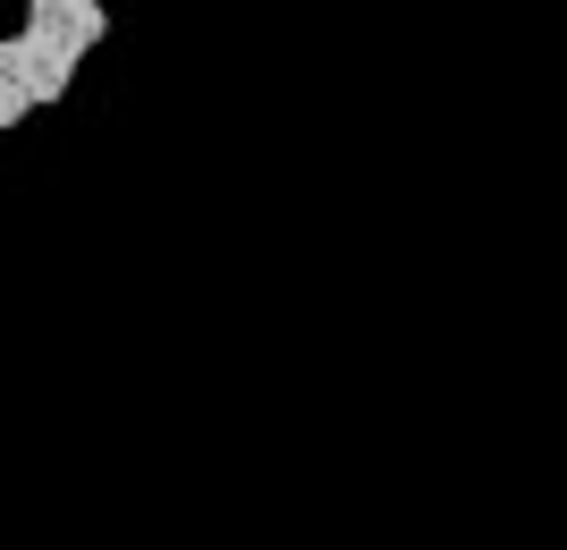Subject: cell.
<instances>
[{"mask_svg":"<svg viewBox=\"0 0 567 550\" xmlns=\"http://www.w3.org/2000/svg\"><path fill=\"white\" fill-rule=\"evenodd\" d=\"M34 120V94H25V76H18V43L0 34V127H18Z\"/></svg>","mask_w":567,"mask_h":550,"instance_id":"cell-1","label":"cell"}]
</instances>
